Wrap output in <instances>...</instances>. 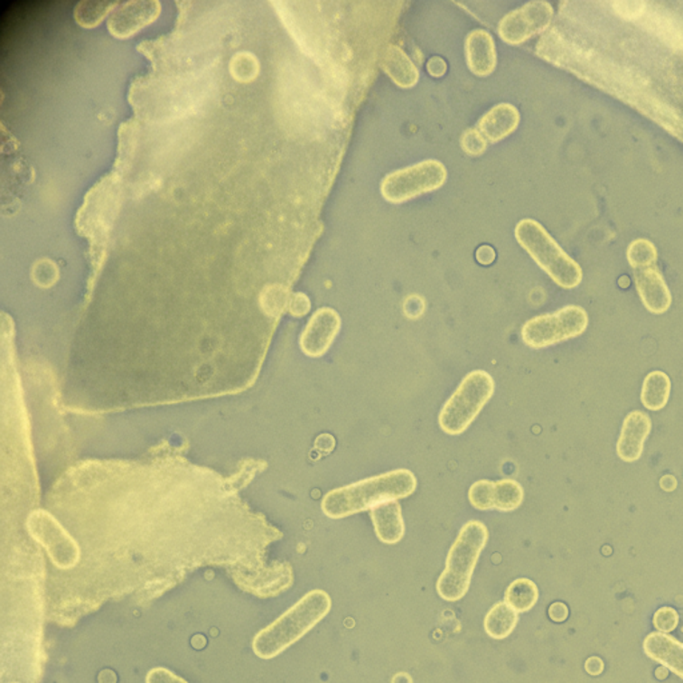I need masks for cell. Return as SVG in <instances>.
Listing matches in <instances>:
<instances>
[{
    "mask_svg": "<svg viewBox=\"0 0 683 683\" xmlns=\"http://www.w3.org/2000/svg\"><path fill=\"white\" fill-rule=\"evenodd\" d=\"M416 489V478L410 470H393L332 490L322 501V511L332 519H342L371 510L380 503L410 497Z\"/></svg>",
    "mask_w": 683,
    "mask_h": 683,
    "instance_id": "1",
    "label": "cell"
},
{
    "mask_svg": "<svg viewBox=\"0 0 683 683\" xmlns=\"http://www.w3.org/2000/svg\"><path fill=\"white\" fill-rule=\"evenodd\" d=\"M332 610V598L323 590H313L299 599L271 625L254 637L253 650L262 660H273L298 642Z\"/></svg>",
    "mask_w": 683,
    "mask_h": 683,
    "instance_id": "2",
    "label": "cell"
},
{
    "mask_svg": "<svg viewBox=\"0 0 683 683\" xmlns=\"http://www.w3.org/2000/svg\"><path fill=\"white\" fill-rule=\"evenodd\" d=\"M489 531L480 520H469L459 531L446 559V566L439 576L436 590L439 597L456 602L469 592L472 573L481 553L486 547Z\"/></svg>",
    "mask_w": 683,
    "mask_h": 683,
    "instance_id": "3",
    "label": "cell"
},
{
    "mask_svg": "<svg viewBox=\"0 0 683 683\" xmlns=\"http://www.w3.org/2000/svg\"><path fill=\"white\" fill-rule=\"evenodd\" d=\"M514 234L520 248L559 287L571 290L581 285L584 279L581 266L556 242L541 223L526 218L515 226Z\"/></svg>",
    "mask_w": 683,
    "mask_h": 683,
    "instance_id": "4",
    "label": "cell"
},
{
    "mask_svg": "<svg viewBox=\"0 0 683 683\" xmlns=\"http://www.w3.org/2000/svg\"><path fill=\"white\" fill-rule=\"evenodd\" d=\"M494 379L489 372H469L442 407L439 426L449 435L464 433L494 396Z\"/></svg>",
    "mask_w": 683,
    "mask_h": 683,
    "instance_id": "5",
    "label": "cell"
},
{
    "mask_svg": "<svg viewBox=\"0 0 683 683\" xmlns=\"http://www.w3.org/2000/svg\"><path fill=\"white\" fill-rule=\"evenodd\" d=\"M589 326V313L576 304L562 307L557 312L542 313L523 324L522 340L531 349H546L581 337Z\"/></svg>",
    "mask_w": 683,
    "mask_h": 683,
    "instance_id": "6",
    "label": "cell"
},
{
    "mask_svg": "<svg viewBox=\"0 0 683 683\" xmlns=\"http://www.w3.org/2000/svg\"><path fill=\"white\" fill-rule=\"evenodd\" d=\"M446 181V166L436 159H426L386 175L380 183V194L388 203H405L436 192L444 187Z\"/></svg>",
    "mask_w": 683,
    "mask_h": 683,
    "instance_id": "7",
    "label": "cell"
},
{
    "mask_svg": "<svg viewBox=\"0 0 683 683\" xmlns=\"http://www.w3.org/2000/svg\"><path fill=\"white\" fill-rule=\"evenodd\" d=\"M27 528L31 537L46 548L58 569L69 570L77 566L80 559V546L51 514L43 510L33 512L27 520Z\"/></svg>",
    "mask_w": 683,
    "mask_h": 683,
    "instance_id": "8",
    "label": "cell"
},
{
    "mask_svg": "<svg viewBox=\"0 0 683 683\" xmlns=\"http://www.w3.org/2000/svg\"><path fill=\"white\" fill-rule=\"evenodd\" d=\"M554 8L550 3L534 0L515 8L498 24V35L511 46L523 44L550 27Z\"/></svg>",
    "mask_w": 683,
    "mask_h": 683,
    "instance_id": "9",
    "label": "cell"
},
{
    "mask_svg": "<svg viewBox=\"0 0 683 683\" xmlns=\"http://www.w3.org/2000/svg\"><path fill=\"white\" fill-rule=\"evenodd\" d=\"M161 10L162 5L158 0L120 3L108 18V30L117 38H127L153 23Z\"/></svg>",
    "mask_w": 683,
    "mask_h": 683,
    "instance_id": "10",
    "label": "cell"
},
{
    "mask_svg": "<svg viewBox=\"0 0 683 683\" xmlns=\"http://www.w3.org/2000/svg\"><path fill=\"white\" fill-rule=\"evenodd\" d=\"M341 316L334 309L322 307L315 312L301 335V349L307 357L321 358L329 351L340 334Z\"/></svg>",
    "mask_w": 683,
    "mask_h": 683,
    "instance_id": "11",
    "label": "cell"
},
{
    "mask_svg": "<svg viewBox=\"0 0 683 683\" xmlns=\"http://www.w3.org/2000/svg\"><path fill=\"white\" fill-rule=\"evenodd\" d=\"M634 281L638 295L649 312L660 315L670 309L673 296L657 265L635 268Z\"/></svg>",
    "mask_w": 683,
    "mask_h": 683,
    "instance_id": "12",
    "label": "cell"
},
{
    "mask_svg": "<svg viewBox=\"0 0 683 683\" xmlns=\"http://www.w3.org/2000/svg\"><path fill=\"white\" fill-rule=\"evenodd\" d=\"M650 416L642 411L634 410L627 414L621 428L620 438L617 444V454L627 463H632L641 459L643 454L646 439L650 435Z\"/></svg>",
    "mask_w": 683,
    "mask_h": 683,
    "instance_id": "13",
    "label": "cell"
},
{
    "mask_svg": "<svg viewBox=\"0 0 683 683\" xmlns=\"http://www.w3.org/2000/svg\"><path fill=\"white\" fill-rule=\"evenodd\" d=\"M464 54L470 71L477 77H489L497 69V47L489 31L477 29L469 33L464 41Z\"/></svg>",
    "mask_w": 683,
    "mask_h": 683,
    "instance_id": "14",
    "label": "cell"
},
{
    "mask_svg": "<svg viewBox=\"0 0 683 683\" xmlns=\"http://www.w3.org/2000/svg\"><path fill=\"white\" fill-rule=\"evenodd\" d=\"M520 122V114L510 103H500L490 108L478 122L477 130L490 143L503 141L511 136Z\"/></svg>",
    "mask_w": 683,
    "mask_h": 683,
    "instance_id": "15",
    "label": "cell"
},
{
    "mask_svg": "<svg viewBox=\"0 0 683 683\" xmlns=\"http://www.w3.org/2000/svg\"><path fill=\"white\" fill-rule=\"evenodd\" d=\"M643 651L683 679V643L665 632H655L643 641Z\"/></svg>",
    "mask_w": 683,
    "mask_h": 683,
    "instance_id": "16",
    "label": "cell"
},
{
    "mask_svg": "<svg viewBox=\"0 0 683 683\" xmlns=\"http://www.w3.org/2000/svg\"><path fill=\"white\" fill-rule=\"evenodd\" d=\"M372 525L375 534L380 542L386 545H396L405 536V522H403L402 509L398 501L380 503L370 510Z\"/></svg>",
    "mask_w": 683,
    "mask_h": 683,
    "instance_id": "17",
    "label": "cell"
},
{
    "mask_svg": "<svg viewBox=\"0 0 683 683\" xmlns=\"http://www.w3.org/2000/svg\"><path fill=\"white\" fill-rule=\"evenodd\" d=\"M380 66L388 77L400 89H411L418 83V69L411 58L396 44H390L383 51Z\"/></svg>",
    "mask_w": 683,
    "mask_h": 683,
    "instance_id": "18",
    "label": "cell"
},
{
    "mask_svg": "<svg viewBox=\"0 0 683 683\" xmlns=\"http://www.w3.org/2000/svg\"><path fill=\"white\" fill-rule=\"evenodd\" d=\"M671 394V380L668 374L655 370L646 375L643 379L641 400L645 408L660 411L668 405Z\"/></svg>",
    "mask_w": 683,
    "mask_h": 683,
    "instance_id": "19",
    "label": "cell"
},
{
    "mask_svg": "<svg viewBox=\"0 0 683 683\" xmlns=\"http://www.w3.org/2000/svg\"><path fill=\"white\" fill-rule=\"evenodd\" d=\"M518 621L519 615L511 606L506 602H498L484 617V630L494 640H506L514 632Z\"/></svg>",
    "mask_w": 683,
    "mask_h": 683,
    "instance_id": "20",
    "label": "cell"
},
{
    "mask_svg": "<svg viewBox=\"0 0 683 683\" xmlns=\"http://www.w3.org/2000/svg\"><path fill=\"white\" fill-rule=\"evenodd\" d=\"M538 599V586L528 578L515 579L505 593L506 603L517 613H526L533 609Z\"/></svg>",
    "mask_w": 683,
    "mask_h": 683,
    "instance_id": "21",
    "label": "cell"
},
{
    "mask_svg": "<svg viewBox=\"0 0 683 683\" xmlns=\"http://www.w3.org/2000/svg\"><path fill=\"white\" fill-rule=\"evenodd\" d=\"M522 486L514 480H502L492 482L491 508L492 510H517L523 502Z\"/></svg>",
    "mask_w": 683,
    "mask_h": 683,
    "instance_id": "22",
    "label": "cell"
},
{
    "mask_svg": "<svg viewBox=\"0 0 683 683\" xmlns=\"http://www.w3.org/2000/svg\"><path fill=\"white\" fill-rule=\"evenodd\" d=\"M119 5L120 3L108 0H82L75 5V21L87 29L98 26Z\"/></svg>",
    "mask_w": 683,
    "mask_h": 683,
    "instance_id": "23",
    "label": "cell"
},
{
    "mask_svg": "<svg viewBox=\"0 0 683 683\" xmlns=\"http://www.w3.org/2000/svg\"><path fill=\"white\" fill-rule=\"evenodd\" d=\"M658 251L653 242L645 238L632 240L627 248V260L632 270L657 265Z\"/></svg>",
    "mask_w": 683,
    "mask_h": 683,
    "instance_id": "24",
    "label": "cell"
},
{
    "mask_svg": "<svg viewBox=\"0 0 683 683\" xmlns=\"http://www.w3.org/2000/svg\"><path fill=\"white\" fill-rule=\"evenodd\" d=\"M290 298L287 288L284 285H267L260 294V306L268 315L278 316L285 312V307H288Z\"/></svg>",
    "mask_w": 683,
    "mask_h": 683,
    "instance_id": "25",
    "label": "cell"
},
{
    "mask_svg": "<svg viewBox=\"0 0 683 683\" xmlns=\"http://www.w3.org/2000/svg\"><path fill=\"white\" fill-rule=\"evenodd\" d=\"M229 72L239 82H251L259 72V61L251 52H238L229 61Z\"/></svg>",
    "mask_w": 683,
    "mask_h": 683,
    "instance_id": "26",
    "label": "cell"
},
{
    "mask_svg": "<svg viewBox=\"0 0 683 683\" xmlns=\"http://www.w3.org/2000/svg\"><path fill=\"white\" fill-rule=\"evenodd\" d=\"M33 278L42 287H50L57 282V266L50 259L38 260L33 268Z\"/></svg>",
    "mask_w": 683,
    "mask_h": 683,
    "instance_id": "27",
    "label": "cell"
},
{
    "mask_svg": "<svg viewBox=\"0 0 683 683\" xmlns=\"http://www.w3.org/2000/svg\"><path fill=\"white\" fill-rule=\"evenodd\" d=\"M678 623L679 615L673 607H660V609H658L657 612H655L653 625L658 632L669 634V632L677 629Z\"/></svg>",
    "mask_w": 683,
    "mask_h": 683,
    "instance_id": "28",
    "label": "cell"
},
{
    "mask_svg": "<svg viewBox=\"0 0 683 683\" xmlns=\"http://www.w3.org/2000/svg\"><path fill=\"white\" fill-rule=\"evenodd\" d=\"M612 7L614 8L615 13L623 19H629V21H638L642 18L646 14V7L648 3L645 2H632V0H627V2H614L612 3Z\"/></svg>",
    "mask_w": 683,
    "mask_h": 683,
    "instance_id": "29",
    "label": "cell"
},
{
    "mask_svg": "<svg viewBox=\"0 0 683 683\" xmlns=\"http://www.w3.org/2000/svg\"><path fill=\"white\" fill-rule=\"evenodd\" d=\"M462 147L470 155H481L487 147V141L477 128H470L462 136Z\"/></svg>",
    "mask_w": 683,
    "mask_h": 683,
    "instance_id": "30",
    "label": "cell"
},
{
    "mask_svg": "<svg viewBox=\"0 0 683 683\" xmlns=\"http://www.w3.org/2000/svg\"><path fill=\"white\" fill-rule=\"evenodd\" d=\"M145 683H189L166 668H154L148 671Z\"/></svg>",
    "mask_w": 683,
    "mask_h": 683,
    "instance_id": "31",
    "label": "cell"
},
{
    "mask_svg": "<svg viewBox=\"0 0 683 683\" xmlns=\"http://www.w3.org/2000/svg\"><path fill=\"white\" fill-rule=\"evenodd\" d=\"M310 299L307 295L302 293L294 294L291 295L290 302H288V310L294 316H304L310 312Z\"/></svg>",
    "mask_w": 683,
    "mask_h": 683,
    "instance_id": "32",
    "label": "cell"
},
{
    "mask_svg": "<svg viewBox=\"0 0 683 683\" xmlns=\"http://www.w3.org/2000/svg\"><path fill=\"white\" fill-rule=\"evenodd\" d=\"M548 617L554 621V622H564L569 617V609L566 604L562 602H556L548 607Z\"/></svg>",
    "mask_w": 683,
    "mask_h": 683,
    "instance_id": "33",
    "label": "cell"
},
{
    "mask_svg": "<svg viewBox=\"0 0 683 683\" xmlns=\"http://www.w3.org/2000/svg\"><path fill=\"white\" fill-rule=\"evenodd\" d=\"M427 71L430 72L433 77H442L446 72V61L441 58H433L428 61Z\"/></svg>",
    "mask_w": 683,
    "mask_h": 683,
    "instance_id": "34",
    "label": "cell"
},
{
    "mask_svg": "<svg viewBox=\"0 0 683 683\" xmlns=\"http://www.w3.org/2000/svg\"><path fill=\"white\" fill-rule=\"evenodd\" d=\"M585 669H586V671L590 676H599L604 669L603 660L598 657H590L589 660H586V663H585Z\"/></svg>",
    "mask_w": 683,
    "mask_h": 683,
    "instance_id": "35",
    "label": "cell"
},
{
    "mask_svg": "<svg viewBox=\"0 0 683 683\" xmlns=\"http://www.w3.org/2000/svg\"><path fill=\"white\" fill-rule=\"evenodd\" d=\"M477 259L481 265H490L495 259L494 248H490V246H482V248H478Z\"/></svg>",
    "mask_w": 683,
    "mask_h": 683,
    "instance_id": "36",
    "label": "cell"
},
{
    "mask_svg": "<svg viewBox=\"0 0 683 683\" xmlns=\"http://www.w3.org/2000/svg\"><path fill=\"white\" fill-rule=\"evenodd\" d=\"M660 487H662L665 491H674V490L677 489V486H678V482H677L676 477H673V475H665V477L660 478Z\"/></svg>",
    "mask_w": 683,
    "mask_h": 683,
    "instance_id": "37",
    "label": "cell"
},
{
    "mask_svg": "<svg viewBox=\"0 0 683 683\" xmlns=\"http://www.w3.org/2000/svg\"><path fill=\"white\" fill-rule=\"evenodd\" d=\"M393 683H413V679L406 673H398L393 678Z\"/></svg>",
    "mask_w": 683,
    "mask_h": 683,
    "instance_id": "38",
    "label": "cell"
}]
</instances>
